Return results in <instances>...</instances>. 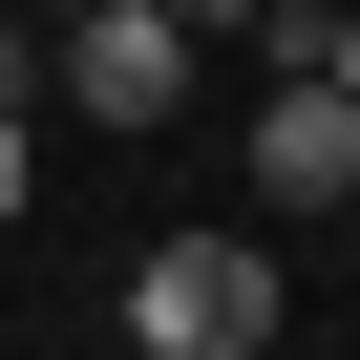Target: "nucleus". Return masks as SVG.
Here are the masks:
<instances>
[{
    "instance_id": "f257e3e1",
    "label": "nucleus",
    "mask_w": 360,
    "mask_h": 360,
    "mask_svg": "<svg viewBox=\"0 0 360 360\" xmlns=\"http://www.w3.org/2000/svg\"><path fill=\"white\" fill-rule=\"evenodd\" d=\"M276 339V233H148L127 255V360H255Z\"/></svg>"
},
{
    "instance_id": "f03ea898",
    "label": "nucleus",
    "mask_w": 360,
    "mask_h": 360,
    "mask_svg": "<svg viewBox=\"0 0 360 360\" xmlns=\"http://www.w3.org/2000/svg\"><path fill=\"white\" fill-rule=\"evenodd\" d=\"M43 85L85 127H169L191 106V22H169V0H85V22H43Z\"/></svg>"
},
{
    "instance_id": "7ed1b4c3",
    "label": "nucleus",
    "mask_w": 360,
    "mask_h": 360,
    "mask_svg": "<svg viewBox=\"0 0 360 360\" xmlns=\"http://www.w3.org/2000/svg\"><path fill=\"white\" fill-rule=\"evenodd\" d=\"M255 212H360V106L339 85H276L255 106Z\"/></svg>"
},
{
    "instance_id": "20e7f679",
    "label": "nucleus",
    "mask_w": 360,
    "mask_h": 360,
    "mask_svg": "<svg viewBox=\"0 0 360 360\" xmlns=\"http://www.w3.org/2000/svg\"><path fill=\"white\" fill-rule=\"evenodd\" d=\"M22 191H43V148H22V106H0V233H22Z\"/></svg>"
},
{
    "instance_id": "39448f33",
    "label": "nucleus",
    "mask_w": 360,
    "mask_h": 360,
    "mask_svg": "<svg viewBox=\"0 0 360 360\" xmlns=\"http://www.w3.org/2000/svg\"><path fill=\"white\" fill-rule=\"evenodd\" d=\"M169 22H191V43H212V22H233V43H255V22H276V0H169Z\"/></svg>"
},
{
    "instance_id": "423d86ee",
    "label": "nucleus",
    "mask_w": 360,
    "mask_h": 360,
    "mask_svg": "<svg viewBox=\"0 0 360 360\" xmlns=\"http://www.w3.org/2000/svg\"><path fill=\"white\" fill-rule=\"evenodd\" d=\"M22 22H85V0H22Z\"/></svg>"
}]
</instances>
